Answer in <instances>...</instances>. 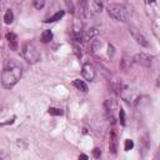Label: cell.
I'll list each match as a JSON object with an SVG mask.
<instances>
[{"mask_svg":"<svg viewBox=\"0 0 160 160\" xmlns=\"http://www.w3.org/2000/svg\"><path fill=\"white\" fill-rule=\"evenodd\" d=\"M22 66L16 60H8L1 74V85L5 89H11L21 78Z\"/></svg>","mask_w":160,"mask_h":160,"instance_id":"cell-1","label":"cell"},{"mask_svg":"<svg viewBox=\"0 0 160 160\" xmlns=\"http://www.w3.org/2000/svg\"><path fill=\"white\" fill-rule=\"evenodd\" d=\"M106 10H108L109 16L118 21H128L129 19V11L126 6L122 4H110L108 5Z\"/></svg>","mask_w":160,"mask_h":160,"instance_id":"cell-2","label":"cell"},{"mask_svg":"<svg viewBox=\"0 0 160 160\" xmlns=\"http://www.w3.org/2000/svg\"><path fill=\"white\" fill-rule=\"evenodd\" d=\"M22 56L29 64H35L40 60V52L32 42H25L22 45Z\"/></svg>","mask_w":160,"mask_h":160,"instance_id":"cell-3","label":"cell"},{"mask_svg":"<svg viewBox=\"0 0 160 160\" xmlns=\"http://www.w3.org/2000/svg\"><path fill=\"white\" fill-rule=\"evenodd\" d=\"M129 30H130L131 36L134 38V40H135L138 44H140L141 46H145V48H148V46L150 45L148 38L145 36V34H144L141 30H139V29H136V28H130Z\"/></svg>","mask_w":160,"mask_h":160,"instance_id":"cell-4","label":"cell"},{"mask_svg":"<svg viewBox=\"0 0 160 160\" xmlns=\"http://www.w3.org/2000/svg\"><path fill=\"white\" fill-rule=\"evenodd\" d=\"M152 56L145 54V52H139V54H135L134 58H132V61L138 65H141V66H145V68H149L151 64H152Z\"/></svg>","mask_w":160,"mask_h":160,"instance_id":"cell-5","label":"cell"},{"mask_svg":"<svg viewBox=\"0 0 160 160\" xmlns=\"http://www.w3.org/2000/svg\"><path fill=\"white\" fill-rule=\"evenodd\" d=\"M104 108H105V112H106V116L109 119V121H111L112 124L115 122V110H116V102L115 100L112 99H108L104 104Z\"/></svg>","mask_w":160,"mask_h":160,"instance_id":"cell-6","label":"cell"},{"mask_svg":"<svg viewBox=\"0 0 160 160\" xmlns=\"http://www.w3.org/2000/svg\"><path fill=\"white\" fill-rule=\"evenodd\" d=\"M81 74H82V78H84L85 80L91 81V80H94V78H95L96 70H95V68H94L92 64L85 62V64L82 65V68H81Z\"/></svg>","mask_w":160,"mask_h":160,"instance_id":"cell-7","label":"cell"},{"mask_svg":"<svg viewBox=\"0 0 160 160\" xmlns=\"http://www.w3.org/2000/svg\"><path fill=\"white\" fill-rule=\"evenodd\" d=\"M118 150V140H116V132L112 130L110 132V140H109V151L111 154H116Z\"/></svg>","mask_w":160,"mask_h":160,"instance_id":"cell-8","label":"cell"},{"mask_svg":"<svg viewBox=\"0 0 160 160\" xmlns=\"http://www.w3.org/2000/svg\"><path fill=\"white\" fill-rule=\"evenodd\" d=\"M98 34V30L95 28H91V29H88L82 32L81 35V41H89V40H92Z\"/></svg>","mask_w":160,"mask_h":160,"instance_id":"cell-9","label":"cell"},{"mask_svg":"<svg viewBox=\"0 0 160 160\" xmlns=\"http://www.w3.org/2000/svg\"><path fill=\"white\" fill-rule=\"evenodd\" d=\"M88 10H89V5H88V1L86 0H80L79 2V6H78V12H79V16L80 18H86L88 15Z\"/></svg>","mask_w":160,"mask_h":160,"instance_id":"cell-10","label":"cell"},{"mask_svg":"<svg viewBox=\"0 0 160 160\" xmlns=\"http://www.w3.org/2000/svg\"><path fill=\"white\" fill-rule=\"evenodd\" d=\"M6 39H8V42L10 45V49L11 50H16L18 49V36L14 32H8L6 34Z\"/></svg>","mask_w":160,"mask_h":160,"instance_id":"cell-11","label":"cell"},{"mask_svg":"<svg viewBox=\"0 0 160 160\" xmlns=\"http://www.w3.org/2000/svg\"><path fill=\"white\" fill-rule=\"evenodd\" d=\"M72 85H74L78 90L82 91V92H88V90H89V88H88L86 82H85V81H82V80H80V79H75V80L72 81Z\"/></svg>","mask_w":160,"mask_h":160,"instance_id":"cell-12","label":"cell"},{"mask_svg":"<svg viewBox=\"0 0 160 160\" xmlns=\"http://www.w3.org/2000/svg\"><path fill=\"white\" fill-rule=\"evenodd\" d=\"M101 45H102L101 40H99V39H92L91 42H90V50H91V52H96L98 50H100Z\"/></svg>","mask_w":160,"mask_h":160,"instance_id":"cell-13","label":"cell"},{"mask_svg":"<svg viewBox=\"0 0 160 160\" xmlns=\"http://www.w3.org/2000/svg\"><path fill=\"white\" fill-rule=\"evenodd\" d=\"M64 15H65V11H64V10H60V11L55 12L52 16H50L48 20H45V22H54V21H58V20H60Z\"/></svg>","mask_w":160,"mask_h":160,"instance_id":"cell-14","label":"cell"},{"mask_svg":"<svg viewBox=\"0 0 160 160\" xmlns=\"http://www.w3.org/2000/svg\"><path fill=\"white\" fill-rule=\"evenodd\" d=\"M51 39H52V32L50 30H44L42 34H41V41L42 42H49V41H51Z\"/></svg>","mask_w":160,"mask_h":160,"instance_id":"cell-15","label":"cell"},{"mask_svg":"<svg viewBox=\"0 0 160 160\" xmlns=\"http://www.w3.org/2000/svg\"><path fill=\"white\" fill-rule=\"evenodd\" d=\"M14 21V14H12V11L9 9V10H6V12H5V15H4V22L5 24H11Z\"/></svg>","mask_w":160,"mask_h":160,"instance_id":"cell-16","label":"cell"},{"mask_svg":"<svg viewBox=\"0 0 160 160\" xmlns=\"http://www.w3.org/2000/svg\"><path fill=\"white\" fill-rule=\"evenodd\" d=\"M91 9H92L94 12H101V10H102V2L100 0H94Z\"/></svg>","mask_w":160,"mask_h":160,"instance_id":"cell-17","label":"cell"},{"mask_svg":"<svg viewBox=\"0 0 160 160\" xmlns=\"http://www.w3.org/2000/svg\"><path fill=\"white\" fill-rule=\"evenodd\" d=\"M48 112L50 115H54V116H61L62 115V110L61 109H58V108H49L48 109Z\"/></svg>","mask_w":160,"mask_h":160,"instance_id":"cell-18","label":"cell"},{"mask_svg":"<svg viewBox=\"0 0 160 160\" xmlns=\"http://www.w3.org/2000/svg\"><path fill=\"white\" fill-rule=\"evenodd\" d=\"M32 5H34L35 9L40 10V9L44 8V5H45V0H32Z\"/></svg>","mask_w":160,"mask_h":160,"instance_id":"cell-19","label":"cell"},{"mask_svg":"<svg viewBox=\"0 0 160 160\" xmlns=\"http://www.w3.org/2000/svg\"><path fill=\"white\" fill-rule=\"evenodd\" d=\"M132 148H134V141H132L131 139H126V140H125V144H124L125 151H129V150H131Z\"/></svg>","mask_w":160,"mask_h":160,"instance_id":"cell-20","label":"cell"},{"mask_svg":"<svg viewBox=\"0 0 160 160\" xmlns=\"http://www.w3.org/2000/svg\"><path fill=\"white\" fill-rule=\"evenodd\" d=\"M119 121L121 125H125V111L122 109H119Z\"/></svg>","mask_w":160,"mask_h":160,"instance_id":"cell-21","label":"cell"},{"mask_svg":"<svg viewBox=\"0 0 160 160\" xmlns=\"http://www.w3.org/2000/svg\"><path fill=\"white\" fill-rule=\"evenodd\" d=\"M92 155H94V158H100V155H101V151H100V149L99 148H95L94 150H92Z\"/></svg>","mask_w":160,"mask_h":160,"instance_id":"cell-22","label":"cell"},{"mask_svg":"<svg viewBox=\"0 0 160 160\" xmlns=\"http://www.w3.org/2000/svg\"><path fill=\"white\" fill-rule=\"evenodd\" d=\"M65 2H66V5H68V8L70 9V11H74V8H72V2H71V0H65Z\"/></svg>","mask_w":160,"mask_h":160,"instance_id":"cell-23","label":"cell"},{"mask_svg":"<svg viewBox=\"0 0 160 160\" xmlns=\"http://www.w3.org/2000/svg\"><path fill=\"white\" fill-rule=\"evenodd\" d=\"M74 51H75V54H76V56H78V58H81V51L79 50V48H78V46H74Z\"/></svg>","mask_w":160,"mask_h":160,"instance_id":"cell-24","label":"cell"},{"mask_svg":"<svg viewBox=\"0 0 160 160\" xmlns=\"http://www.w3.org/2000/svg\"><path fill=\"white\" fill-rule=\"evenodd\" d=\"M156 86H159L160 88V75L158 76V79H156Z\"/></svg>","mask_w":160,"mask_h":160,"instance_id":"cell-25","label":"cell"},{"mask_svg":"<svg viewBox=\"0 0 160 160\" xmlns=\"http://www.w3.org/2000/svg\"><path fill=\"white\" fill-rule=\"evenodd\" d=\"M79 159H88V156L84 155V154H81V155H79Z\"/></svg>","mask_w":160,"mask_h":160,"instance_id":"cell-26","label":"cell"},{"mask_svg":"<svg viewBox=\"0 0 160 160\" xmlns=\"http://www.w3.org/2000/svg\"><path fill=\"white\" fill-rule=\"evenodd\" d=\"M155 159H160V151H159V152L155 155Z\"/></svg>","mask_w":160,"mask_h":160,"instance_id":"cell-27","label":"cell"},{"mask_svg":"<svg viewBox=\"0 0 160 160\" xmlns=\"http://www.w3.org/2000/svg\"><path fill=\"white\" fill-rule=\"evenodd\" d=\"M148 1H151V2H154V1H155V0H148Z\"/></svg>","mask_w":160,"mask_h":160,"instance_id":"cell-28","label":"cell"}]
</instances>
